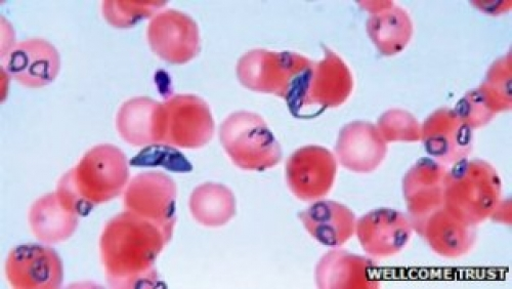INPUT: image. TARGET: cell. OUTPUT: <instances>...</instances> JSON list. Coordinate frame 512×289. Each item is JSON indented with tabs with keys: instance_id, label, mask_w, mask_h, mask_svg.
<instances>
[{
	"instance_id": "6da1fadb",
	"label": "cell",
	"mask_w": 512,
	"mask_h": 289,
	"mask_svg": "<svg viewBox=\"0 0 512 289\" xmlns=\"http://www.w3.org/2000/svg\"><path fill=\"white\" fill-rule=\"evenodd\" d=\"M172 239L158 225L134 213L111 219L101 236L100 250L106 279L119 289L157 287L156 262Z\"/></svg>"
},
{
	"instance_id": "7a4b0ae2",
	"label": "cell",
	"mask_w": 512,
	"mask_h": 289,
	"mask_svg": "<svg viewBox=\"0 0 512 289\" xmlns=\"http://www.w3.org/2000/svg\"><path fill=\"white\" fill-rule=\"evenodd\" d=\"M128 179L130 170L125 154L113 145H98L62 177L57 194L66 209L87 217L96 205L119 196Z\"/></svg>"
},
{
	"instance_id": "3957f363",
	"label": "cell",
	"mask_w": 512,
	"mask_h": 289,
	"mask_svg": "<svg viewBox=\"0 0 512 289\" xmlns=\"http://www.w3.org/2000/svg\"><path fill=\"white\" fill-rule=\"evenodd\" d=\"M501 181L483 160L463 159L446 173L444 208L463 223L476 227L491 217L501 197Z\"/></svg>"
},
{
	"instance_id": "277c9868",
	"label": "cell",
	"mask_w": 512,
	"mask_h": 289,
	"mask_svg": "<svg viewBox=\"0 0 512 289\" xmlns=\"http://www.w3.org/2000/svg\"><path fill=\"white\" fill-rule=\"evenodd\" d=\"M221 143L239 169L263 172L275 168L282 148L265 119L256 113L238 111L222 123Z\"/></svg>"
},
{
	"instance_id": "5b68a950",
	"label": "cell",
	"mask_w": 512,
	"mask_h": 289,
	"mask_svg": "<svg viewBox=\"0 0 512 289\" xmlns=\"http://www.w3.org/2000/svg\"><path fill=\"white\" fill-rule=\"evenodd\" d=\"M324 50V58L312 63L300 87L287 101L296 117H315L328 108L343 105L353 92L354 79L347 64L332 51Z\"/></svg>"
},
{
	"instance_id": "8992f818",
	"label": "cell",
	"mask_w": 512,
	"mask_h": 289,
	"mask_svg": "<svg viewBox=\"0 0 512 289\" xmlns=\"http://www.w3.org/2000/svg\"><path fill=\"white\" fill-rule=\"evenodd\" d=\"M312 63L300 54L253 50L239 60L236 72L244 88L275 95L287 102L300 87Z\"/></svg>"
},
{
	"instance_id": "52a82bcc",
	"label": "cell",
	"mask_w": 512,
	"mask_h": 289,
	"mask_svg": "<svg viewBox=\"0 0 512 289\" xmlns=\"http://www.w3.org/2000/svg\"><path fill=\"white\" fill-rule=\"evenodd\" d=\"M177 186L164 173L148 172L136 176L124 193L126 211L158 225L173 237L177 221Z\"/></svg>"
},
{
	"instance_id": "ba28073f",
	"label": "cell",
	"mask_w": 512,
	"mask_h": 289,
	"mask_svg": "<svg viewBox=\"0 0 512 289\" xmlns=\"http://www.w3.org/2000/svg\"><path fill=\"white\" fill-rule=\"evenodd\" d=\"M165 107L164 145L199 149L215 134V121L208 104L194 95L169 97Z\"/></svg>"
},
{
	"instance_id": "9c48e42d",
	"label": "cell",
	"mask_w": 512,
	"mask_h": 289,
	"mask_svg": "<svg viewBox=\"0 0 512 289\" xmlns=\"http://www.w3.org/2000/svg\"><path fill=\"white\" fill-rule=\"evenodd\" d=\"M337 173L335 156L326 148L310 145L296 150L286 162V181L290 191L303 201L325 197Z\"/></svg>"
},
{
	"instance_id": "30bf717a",
	"label": "cell",
	"mask_w": 512,
	"mask_h": 289,
	"mask_svg": "<svg viewBox=\"0 0 512 289\" xmlns=\"http://www.w3.org/2000/svg\"><path fill=\"white\" fill-rule=\"evenodd\" d=\"M148 41L151 50L169 64H187L200 53L198 25L176 10L163 11L152 19Z\"/></svg>"
},
{
	"instance_id": "8fae6325",
	"label": "cell",
	"mask_w": 512,
	"mask_h": 289,
	"mask_svg": "<svg viewBox=\"0 0 512 289\" xmlns=\"http://www.w3.org/2000/svg\"><path fill=\"white\" fill-rule=\"evenodd\" d=\"M6 275L17 289H57L64 280L60 256L52 247L24 244L15 247L6 263Z\"/></svg>"
},
{
	"instance_id": "7c38bea8",
	"label": "cell",
	"mask_w": 512,
	"mask_h": 289,
	"mask_svg": "<svg viewBox=\"0 0 512 289\" xmlns=\"http://www.w3.org/2000/svg\"><path fill=\"white\" fill-rule=\"evenodd\" d=\"M3 59V70L20 85L38 89L56 79L61 67L60 54L45 39L35 38L15 45Z\"/></svg>"
},
{
	"instance_id": "4fadbf2b",
	"label": "cell",
	"mask_w": 512,
	"mask_h": 289,
	"mask_svg": "<svg viewBox=\"0 0 512 289\" xmlns=\"http://www.w3.org/2000/svg\"><path fill=\"white\" fill-rule=\"evenodd\" d=\"M423 146L442 163L455 164L466 159L473 147V130L455 110L440 109L426 119L421 127Z\"/></svg>"
},
{
	"instance_id": "5bb4252c",
	"label": "cell",
	"mask_w": 512,
	"mask_h": 289,
	"mask_svg": "<svg viewBox=\"0 0 512 289\" xmlns=\"http://www.w3.org/2000/svg\"><path fill=\"white\" fill-rule=\"evenodd\" d=\"M412 228L404 214L390 209L374 210L356 224L362 249L380 259L401 253L411 238Z\"/></svg>"
},
{
	"instance_id": "9a60e30c",
	"label": "cell",
	"mask_w": 512,
	"mask_h": 289,
	"mask_svg": "<svg viewBox=\"0 0 512 289\" xmlns=\"http://www.w3.org/2000/svg\"><path fill=\"white\" fill-rule=\"evenodd\" d=\"M446 173L439 162L422 158L405 176L404 196L413 228L444 208Z\"/></svg>"
},
{
	"instance_id": "2e32d148",
	"label": "cell",
	"mask_w": 512,
	"mask_h": 289,
	"mask_svg": "<svg viewBox=\"0 0 512 289\" xmlns=\"http://www.w3.org/2000/svg\"><path fill=\"white\" fill-rule=\"evenodd\" d=\"M335 152L349 171L368 174L375 171L388 152L377 127L367 121H353L339 132Z\"/></svg>"
},
{
	"instance_id": "e0dca14e",
	"label": "cell",
	"mask_w": 512,
	"mask_h": 289,
	"mask_svg": "<svg viewBox=\"0 0 512 289\" xmlns=\"http://www.w3.org/2000/svg\"><path fill=\"white\" fill-rule=\"evenodd\" d=\"M116 127L120 137L130 145L164 144V104L148 97L128 100L117 113Z\"/></svg>"
},
{
	"instance_id": "ac0fdd59",
	"label": "cell",
	"mask_w": 512,
	"mask_h": 289,
	"mask_svg": "<svg viewBox=\"0 0 512 289\" xmlns=\"http://www.w3.org/2000/svg\"><path fill=\"white\" fill-rule=\"evenodd\" d=\"M375 264L365 257L334 250L326 254L316 269L319 288L371 289L378 287Z\"/></svg>"
},
{
	"instance_id": "d6986e66",
	"label": "cell",
	"mask_w": 512,
	"mask_h": 289,
	"mask_svg": "<svg viewBox=\"0 0 512 289\" xmlns=\"http://www.w3.org/2000/svg\"><path fill=\"white\" fill-rule=\"evenodd\" d=\"M298 217L311 236L326 246L344 245L356 232L354 213L335 201H317Z\"/></svg>"
},
{
	"instance_id": "ffe728a7",
	"label": "cell",
	"mask_w": 512,
	"mask_h": 289,
	"mask_svg": "<svg viewBox=\"0 0 512 289\" xmlns=\"http://www.w3.org/2000/svg\"><path fill=\"white\" fill-rule=\"evenodd\" d=\"M415 230L445 258L464 256L472 250L476 240L475 227L458 220L445 208L431 215Z\"/></svg>"
},
{
	"instance_id": "44dd1931",
	"label": "cell",
	"mask_w": 512,
	"mask_h": 289,
	"mask_svg": "<svg viewBox=\"0 0 512 289\" xmlns=\"http://www.w3.org/2000/svg\"><path fill=\"white\" fill-rule=\"evenodd\" d=\"M79 216L65 208L57 192L37 199L29 212L34 236L47 244L68 240L76 231Z\"/></svg>"
},
{
	"instance_id": "7402d4cb",
	"label": "cell",
	"mask_w": 512,
	"mask_h": 289,
	"mask_svg": "<svg viewBox=\"0 0 512 289\" xmlns=\"http://www.w3.org/2000/svg\"><path fill=\"white\" fill-rule=\"evenodd\" d=\"M367 9L371 12L367 32L377 50L384 56L401 53L413 32L412 21L406 11L396 6Z\"/></svg>"
},
{
	"instance_id": "603a6c76",
	"label": "cell",
	"mask_w": 512,
	"mask_h": 289,
	"mask_svg": "<svg viewBox=\"0 0 512 289\" xmlns=\"http://www.w3.org/2000/svg\"><path fill=\"white\" fill-rule=\"evenodd\" d=\"M189 206L195 221L204 227H222L236 215L233 191L217 183H205L195 188Z\"/></svg>"
},
{
	"instance_id": "cb8c5ba5",
	"label": "cell",
	"mask_w": 512,
	"mask_h": 289,
	"mask_svg": "<svg viewBox=\"0 0 512 289\" xmlns=\"http://www.w3.org/2000/svg\"><path fill=\"white\" fill-rule=\"evenodd\" d=\"M166 2H153V0H107L103 4V15L107 22L116 28H131L140 21L148 19L162 9Z\"/></svg>"
},
{
	"instance_id": "d4e9b609",
	"label": "cell",
	"mask_w": 512,
	"mask_h": 289,
	"mask_svg": "<svg viewBox=\"0 0 512 289\" xmlns=\"http://www.w3.org/2000/svg\"><path fill=\"white\" fill-rule=\"evenodd\" d=\"M480 90L495 113L511 109V56L492 65Z\"/></svg>"
},
{
	"instance_id": "484cf974",
	"label": "cell",
	"mask_w": 512,
	"mask_h": 289,
	"mask_svg": "<svg viewBox=\"0 0 512 289\" xmlns=\"http://www.w3.org/2000/svg\"><path fill=\"white\" fill-rule=\"evenodd\" d=\"M377 129L384 141L417 142L421 140V126L417 119L404 110H390L378 120Z\"/></svg>"
},
{
	"instance_id": "4316f807",
	"label": "cell",
	"mask_w": 512,
	"mask_h": 289,
	"mask_svg": "<svg viewBox=\"0 0 512 289\" xmlns=\"http://www.w3.org/2000/svg\"><path fill=\"white\" fill-rule=\"evenodd\" d=\"M455 112L472 130L483 128L496 114L480 89L465 95Z\"/></svg>"
}]
</instances>
